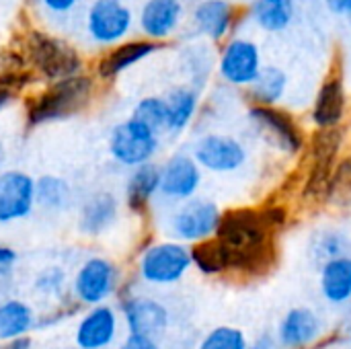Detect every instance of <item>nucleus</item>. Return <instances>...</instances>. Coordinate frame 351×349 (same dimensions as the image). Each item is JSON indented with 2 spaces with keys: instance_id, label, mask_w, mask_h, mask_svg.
<instances>
[{
  "instance_id": "9b49d317",
  "label": "nucleus",
  "mask_w": 351,
  "mask_h": 349,
  "mask_svg": "<svg viewBox=\"0 0 351 349\" xmlns=\"http://www.w3.org/2000/svg\"><path fill=\"white\" fill-rule=\"evenodd\" d=\"M202 185V167L191 154L175 152L160 165L158 197L169 204H181L197 193Z\"/></svg>"
},
{
  "instance_id": "f03ea898",
  "label": "nucleus",
  "mask_w": 351,
  "mask_h": 349,
  "mask_svg": "<svg viewBox=\"0 0 351 349\" xmlns=\"http://www.w3.org/2000/svg\"><path fill=\"white\" fill-rule=\"evenodd\" d=\"M99 80L93 72H80L62 80L45 82L25 101V123L29 130L68 121L84 113L97 99Z\"/></svg>"
},
{
  "instance_id": "e433bc0d",
  "label": "nucleus",
  "mask_w": 351,
  "mask_h": 349,
  "mask_svg": "<svg viewBox=\"0 0 351 349\" xmlns=\"http://www.w3.org/2000/svg\"><path fill=\"white\" fill-rule=\"evenodd\" d=\"M119 349H160L158 341L154 337L148 335H140V333H130Z\"/></svg>"
},
{
  "instance_id": "4c0bfd02",
  "label": "nucleus",
  "mask_w": 351,
  "mask_h": 349,
  "mask_svg": "<svg viewBox=\"0 0 351 349\" xmlns=\"http://www.w3.org/2000/svg\"><path fill=\"white\" fill-rule=\"evenodd\" d=\"M16 259H19V255H16L14 249H10L6 245H0V276H6L14 267Z\"/></svg>"
},
{
  "instance_id": "a211bd4d",
  "label": "nucleus",
  "mask_w": 351,
  "mask_h": 349,
  "mask_svg": "<svg viewBox=\"0 0 351 349\" xmlns=\"http://www.w3.org/2000/svg\"><path fill=\"white\" fill-rule=\"evenodd\" d=\"M160 187V165L154 160L130 169L123 185V206L136 218L150 214L152 202L158 197Z\"/></svg>"
},
{
  "instance_id": "f3484780",
  "label": "nucleus",
  "mask_w": 351,
  "mask_h": 349,
  "mask_svg": "<svg viewBox=\"0 0 351 349\" xmlns=\"http://www.w3.org/2000/svg\"><path fill=\"white\" fill-rule=\"evenodd\" d=\"M343 134L337 128H321V132L315 134L311 142L313 150V167L306 181V193L308 195H327L329 179L337 163V152L341 148Z\"/></svg>"
},
{
  "instance_id": "412c9836",
  "label": "nucleus",
  "mask_w": 351,
  "mask_h": 349,
  "mask_svg": "<svg viewBox=\"0 0 351 349\" xmlns=\"http://www.w3.org/2000/svg\"><path fill=\"white\" fill-rule=\"evenodd\" d=\"M237 21L239 8L228 0H202L191 12L193 29L212 41L226 39L234 29Z\"/></svg>"
},
{
  "instance_id": "cd10ccee",
  "label": "nucleus",
  "mask_w": 351,
  "mask_h": 349,
  "mask_svg": "<svg viewBox=\"0 0 351 349\" xmlns=\"http://www.w3.org/2000/svg\"><path fill=\"white\" fill-rule=\"evenodd\" d=\"M37 325L33 309L16 298L0 302V341L29 335V331Z\"/></svg>"
},
{
  "instance_id": "f257e3e1",
  "label": "nucleus",
  "mask_w": 351,
  "mask_h": 349,
  "mask_svg": "<svg viewBox=\"0 0 351 349\" xmlns=\"http://www.w3.org/2000/svg\"><path fill=\"white\" fill-rule=\"evenodd\" d=\"M286 222L284 210L265 212L230 210L224 212L214 237L230 251V272L263 274L274 261V230Z\"/></svg>"
},
{
  "instance_id": "1a4fd4ad",
  "label": "nucleus",
  "mask_w": 351,
  "mask_h": 349,
  "mask_svg": "<svg viewBox=\"0 0 351 349\" xmlns=\"http://www.w3.org/2000/svg\"><path fill=\"white\" fill-rule=\"evenodd\" d=\"M167 43L152 41L144 35L140 37H128L111 47H107L93 64V74L99 82L109 84L117 80L121 74H125L130 68L142 64L156 51H160Z\"/></svg>"
},
{
  "instance_id": "f704fd0d",
  "label": "nucleus",
  "mask_w": 351,
  "mask_h": 349,
  "mask_svg": "<svg viewBox=\"0 0 351 349\" xmlns=\"http://www.w3.org/2000/svg\"><path fill=\"white\" fill-rule=\"evenodd\" d=\"M33 286L43 296L62 298L64 296V288H66V272L60 265H49V267H45V269H41L37 274Z\"/></svg>"
},
{
  "instance_id": "a878e982",
  "label": "nucleus",
  "mask_w": 351,
  "mask_h": 349,
  "mask_svg": "<svg viewBox=\"0 0 351 349\" xmlns=\"http://www.w3.org/2000/svg\"><path fill=\"white\" fill-rule=\"evenodd\" d=\"M321 292L333 304L351 298V257L335 255L321 269Z\"/></svg>"
},
{
  "instance_id": "473e14b6",
  "label": "nucleus",
  "mask_w": 351,
  "mask_h": 349,
  "mask_svg": "<svg viewBox=\"0 0 351 349\" xmlns=\"http://www.w3.org/2000/svg\"><path fill=\"white\" fill-rule=\"evenodd\" d=\"M327 197L337 204H351V156L335 165L329 179Z\"/></svg>"
},
{
  "instance_id": "a19ab883",
  "label": "nucleus",
  "mask_w": 351,
  "mask_h": 349,
  "mask_svg": "<svg viewBox=\"0 0 351 349\" xmlns=\"http://www.w3.org/2000/svg\"><path fill=\"white\" fill-rule=\"evenodd\" d=\"M247 349H276V341L271 335H261L253 346H247Z\"/></svg>"
},
{
  "instance_id": "6ab92c4d",
  "label": "nucleus",
  "mask_w": 351,
  "mask_h": 349,
  "mask_svg": "<svg viewBox=\"0 0 351 349\" xmlns=\"http://www.w3.org/2000/svg\"><path fill=\"white\" fill-rule=\"evenodd\" d=\"M249 117L282 150H286L290 154H296V152L302 150L304 136H302V130L298 128L296 119L290 113H286V111H282V109H278L274 105H257L255 103L249 109Z\"/></svg>"
},
{
  "instance_id": "72a5a7b5",
  "label": "nucleus",
  "mask_w": 351,
  "mask_h": 349,
  "mask_svg": "<svg viewBox=\"0 0 351 349\" xmlns=\"http://www.w3.org/2000/svg\"><path fill=\"white\" fill-rule=\"evenodd\" d=\"M247 337L234 327H216L210 331L197 349H247Z\"/></svg>"
},
{
  "instance_id": "bb28decb",
  "label": "nucleus",
  "mask_w": 351,
  "mask_h": 349,
  "mask_svg": "<svg viewBox=\"0 0 351 349\" xmlns=\"http://www.w3.org/2000/svg\"><path fill=\"white\" fill-rule=\"evenodd\" d=\"M191 265L204 276H220L230 272V251L218 237L197 241L189 247Z\"/></svg>"
},
{
  "instance_id": "423d86ee",
  "label": "nucleus",
  "mask_w": 351,
  "mask_h": 349,
  "mask_svg": "<svg viewBox=\"0 0 351 349\" xmlns=\"http://www.w3.org/2000/svg\"><path fill=\"white\" fill-rule=\"evenodd\" d=\"M136 29V12L123 0H93L84 12V33L93 45L111 47Z\"/></svg>"
},
{
  "instance_id": "c756f323",
  "label": "nucleus",
  "mask_w": 351,
  "mask_h": 349,
  "mask_svg": "<svg viewBox=\"0 0 351 349\" xmlns=\"http://www.w3.org/2000/svg\"><path fill=\"white\" fill-rule=\"evenodd\" d=\"M251 16L261 29H265L269 33H278L290 25V21L294 16V8H292V2L257 0L251 8Z\"/></svg>"
},
{
  "instance_id": "f8f14e48",
  "label": "nucleus",
  "mask_w": 351,
  "mask_h": 349,
  "mask_svg": "<svg viewBox=\"0 0 351 349\" xmlns=\"http://www.w3.org/2000/svg\"><path fill=\"white\" fill-rule=\"evenodd\" d=\"M119 298V309L123 313L125 325L130 333H140L148 337H158L169 327V311L154 298L136 296L128 290V286H119L115 292Z\"/></svg>"
},
{
  "instance_id": "2eb2a0df",
  "label": "nucleus",
  "mask_w": 351,
  "mask_h": 349,
  "mask_svg": "<svg viewBox=\"0 0 351 349\" xmlns=\"http://www.w3.org/2000/svg\"><path fill=\"white\" fill-rule=\"evenodd\" d=\"M261 53L255 41L245 37L230 39L218 60L220 76L234 86H249L261 72Z\"/></svg>"
},
{
  "instance_id": "4be33fe9",
  "label": "nucleus",
  "mask_w": 351,
  "mask_h": 349,
  "mask_svg": "<svg viewBox=\"0 0 351 349\" xmlns=\"http://www.w3.org/2000/svg\"><path fill=\"white\" fill-rule=\"evenodd\" d=\"M319 335H321V321L306 306L292 309L280 323V331H278V339L286 349L308 348L319 339Z\"/></svg>"
},
{
  "instance_id": "6e6552de",
  "label": "nucleus",
  "mask_w": 351,
  "mask_h": 349,
  "mask_svg": "<svg viewBox=\"0 0 351 349\" xmlns=\"http://www.w3.org/2000/svg\"><path fill=\"white\" fill-rule=\"evenodd\" d=\"M222 212L208 197H189L169 216V230L181 243H197L216 234Z\"/></svg>"
},
{
  "instance_id": "79ce46f5",
  "label": "nucleus",
  "mask_w": 351,
  "mask_h": 349,
  "mask_svg": "<svg viewBox=\"0 0 351 349\" xmlns=\"http://www.w3.org/2000/svg\"><path fill=\"white\" fill-rule=\"evenodd\" d=\"M271 2H292V0H271Z\"/></svg>"
},
{
  "instance_id": "9d476101",
  "label": "nucleus",
  "mask_w": 351,
  "mask_h": 349,
  "mask_svg": "<svg viewBox=\"0 0 351 349\" xmlns=\"http://www.w3.org/2000/svg\"><path fill=\"white\" fill-rule=\"evenodd\" d=\"M35 179L27 171L6 169L0 173V224H14L33 216Z\"/></svg>"
},
{
  "instance_id": "dca6fc26",
  "label": "nucleus",
  "mask_w": 351,
  "mask_h": 349,
  "mask_svg": "<svg viewBox=\"0 0 351 349\" xmlns=\"http://www.w3.org/2000/svg\"><path fill=\"white\" fill-rule=\"evenodd\" d=\"M183 0H144L136 14V27L144 37L167 43L183 25Z\"/></svg>"
},
{
  "instance_id": "393cba45",
  "label": "nucleus",
  "mask_w": 351,
  "mask_h": 349,
  "mask_svg": "<svg viewBox=\"0 0 351 349\" xmlns=\"http://www.w3.org/2000/svg\"><path fill=\"white\" fill-rule=\"evenodd\" d=\"M35 202L37 208L49 214H62L72 210L76 193L72 183L60 175H41L35 179Z\"/></svg>"
},
{
  "instance_id": "7ed1b4c3",
  "label": "nucleus",
  "mask_w": 351,
  "mask_h": 349,
  "mask_svg": "<svg viewBox=\"0 0 351 349\" xmlns=\"http://www.w3.org/2000/svg\"><path fill=\"white\" fill-rule=\"evenodd\" d=\"M19 49L27 68L39 82H53L68 76L86 72V60L82 51L66 37L43 29H29L19 39Z\"/></svg>"
},
{
  "instance_id": "0eeeda50",
  "label": "nucleus",
  "mask_w": 351,
  "mask_h": 349,
  "mask_svg": "<svg viewBox=\"0 0 351 349\" xmlns=\"http://www.w3.org/2000/svg\"><path fill=\"white\" fill-rule=\"evenodd\" d=\"M121 286V272L115 261L93 255L80 263L72 280V298L80 306L105 304Z\"/></svg>"
},
{
  "instance_id": "4468645a",
  "label": "nucleus",
  "mask_w": 351,
  "mask_h": 349,
  "mask_svg": "<svg viewBox=\"0 0 351 349\" xmlns=\"http://www.w3.org/2000/svg\"><path fill=\"white\" fill-rule=\"evenodd\" d=\"M119 216H121V200L109 189H97L80 202L76 226L82 237L99 239L117 226Z\"/></svg>"
},
{
  "instance_id": "ea45409f",
  "label": "nucleus",
  "mask_w": 351,
  "mask_h": 349,
  "mask_svg": "<svg viewBox=\"0 0 351 349\" xmlns=\"http://www.w3.org/2000/svg\"><path fill=\"white\" fill-rule=\"evenodd\" d=\"M329 10L335 14H348L351 16V0H325Z\"/></svg>"
},
{
  "instance_id": "2f4dec72",
  "label": "nucleus",
  "mask_w": 351,
  "mask_h": 349,
  "mask_svg": "<svg viewBox=\"0 0 351 349\" xmlns=\"http://www.w3.org/2000/svg\"><path fill=\"white\" fill-rule=\"evenodd\" d=\"M132 115L138 117L140 121H144L146 125H150L152 130H156L158 134H167L169 113H167V101H165V97H160V95L142 97L134 105Z\"/></svg>"
},
{
  "instance_id": "58836bf2",
  "label": "nucleus",
  "mask_w": 351,
  "mask_h": 349,
  "mask_svg": "<svg viewBox=\"0 0 351 349\" xmlns=\"http://www.w3.org/2000/svg\"><path fill=\"white\" fill-rule=\"evenodd\" d=\"M33 348V339L29 335L23 337H12V339H2L0 349H31Z\"/></svg>"
},
{
  "instance_id": "b1692460",
  "label": "nucleus",
  "mask_w": 351,
  "mask_h": 349,
  "mask_svg": "<svg viewBox=\"0 0 351 349\" xmlns=\"http://www.w3.org/2000/svg\"><path fill=\"white\" fill-rule=\"evenodd\" d=\"M165 101H167V113H169L167 134L179 136L191 125V121L197 115L199 93L189 84H177L165 95Z\"/></svg>"
},
{
  "instance_id": "5701e85b",
  "label": "nucleus",
  "mask_w": 351,
  "mask_h": 349,
  "mask_svg": "<svg viewBox=\"0 0 351 349\" xmlns=\"http://www.w3.org/2000/svg\"><path fill=\"white\" fill-rule=\"evenodd\" d=\"M346 113V91L341 76L333 74L325 78L321 84L315 107H313V121L319 128H337Z\"/></svg>"
},
{
  "instance_id": "aec40b11",
  "label": "nucleus",
  "mask_w": 351,
  "mask_h": 349,
  "mask_svg": "<svg viewBox=\"0 0 351 349\" xmlns=\"http://www.w3.org/2000/svg\"><path fill=\"white\" fill-rule=\"evenodd\" d=\"M117 313L111 306L97 304L76 325L74 344L78 349H107L117 337Z\"/></svg>"
},
{
  "instance_id": "ddd939ff",
  "label": "nucleus",
  "mask_w": 351,
  "mask_h": 349,
  "mask_svg": "<svg viewBox=\"0 0 351 349\" xmlns=\"http://www.w3.org/2000/svg\"><path fill=\"white\" fill-rule=\"evenodd\" d=\"M191 156L195 163L210 173H232L239 171L247 160L245 146L228 134H206L193 144Z\"/></svg>"
},
{
  "instance_id": "c85d7f7f",
  "label": "nucleus",
  "mask_w": 351,
  "mask_h": 349,
  "mask_svg": "<svg viewBox=\"0 0 351 349\" xmlns=\"http://www.w3.org/2000/svg\"><path fill=\"white\" fill-rule=\"evenodd\" d=\"M288 86V76L278 66H265L257 74V78L247 86L253 103L257 105H276Z\"/></svg>"
},
{
  "instance_id": "7c9ffc66",
  "label": "nucleus",
  "mask_w": 351,
  "mask_h": 349,
  "mask_svg": "<svg viewBox=\"0 0 351 349\" xmlns=\"http://www.w3.org/2000/svg\"><path fill=\"white\" fill-rule=\"evenodd\" d=\"M35 82L39 80L29 68L0 70V113L8 109L12 103H16L27 88L35 86Z\"/></svg>"
},
{
  "instance_id": "20e7f679",
  "label": "nucleus",
  "mask_w": 351,
  "mask_h": 349,
  "mask_svg": "<svg viewBox=\"0 0 351 349\" xmlns=\"http://www.w3.org/2000/svg\"><path fill=\"white\" fill-rule=\"evenodd\" d=\"M160 136L162 134L130 115L111 128L107 150L115 165L130 171L138 165L154 160L160 150Z\"/></svg>"
},
{
  "instance_id": "c9c22d12",
  "label": "nucleus",
  "mask_w": 351,
  "mask_h": 349,
  "mask_svg": "<svg viewBox=\"0 0 351 349\" xmlns=\"http://www.w3.org/2000/svg\"><path fill=\"white\" fill-rule=\"evenodd\" d=\"M37 2L51 16H68L80 4V0H37Z\"/></svg>"
},
{
  "instance_id": "39448f33",
  "label": "nucleus",
  "mask_w": 351,
  "mask_h": 349,
  "mask_svg": "<svg viewBox=\"0 0 351 349\" xmlns=\"http://www.w3.org/2000/svg\"><path fill=\"white\" fill-rule=\"evenodd\" d=\"M189 267L191 253L181 241H148L138 257V278L150 286L177 284L185 278Z\"/></svg>"
}]
</instances>
